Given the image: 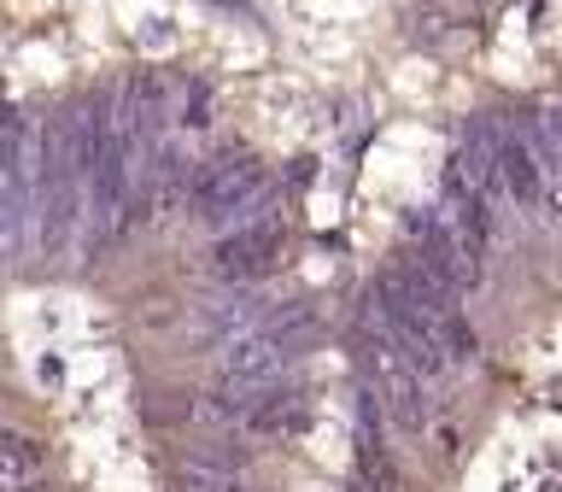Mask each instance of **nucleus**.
Masks as SVG:
<instances>
[{
	"mask_svg": "<svg viewBox=\"0 0 562 492\" xmlns=\"http://www.w3.org/2000/svg\"><path fill=\"white\" fill-rule=\"evenodd\" d=\"M439 351L451 358V369H463V364L481 358V334L469 328L463 311H446V316H439Z\"/></svg>",
	"mask_w": 562,
	"mask_h": 492,
	"instance_id": "obj_2",
	"label": "nucleus"
},
{
	"mask_svg": "<svg viewBox=\"0 0 562 492\" xmlns=\"http://www.w3.org/2000/svg\"><path fill=\"white\" fill-rule=\"evenodd\" d=\"M539 211H551V217H562V170L544 182V193H539Z\"/></svg>",
	"mask_w": 562,
	"mask_h": 492,
	"instance_id": "obj_4",
	"label": "nucleus"
},
{
	"mask_svg": "<svg viewBox=\"0 0 562 492\" xmlns=\"http://www.w3.org/2000/svg\"><path fill=\"white\" fill-rule=\"evenodd\" d=\"M299 422H305V411H299L293 393H270V399L252 404V428L258 434H293Z\"/></svg>",
	"mask_w": 562,
	"mask_h": 492,
	"instance_id": "obj_3",
	"label": "nucleus"
},
{
	"mask_svg": "<svg viewBox=\"0 0 562 492\" xmlns=\"http://www.w3.org/2000/svg\"><path fill=\"white\" fill-rule=\"evenodd\" d=\"M281 253V228L276 223H240L235 235L217 241V253H211V270H217L223 281H252L276 264Z\"/></svg>",
	"mask_w": 562,
	"mask_h": 492,
	"instance_id": "obj_1",
	"label": "nucleus"
}]
</instances>
